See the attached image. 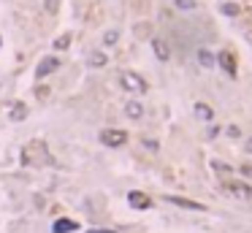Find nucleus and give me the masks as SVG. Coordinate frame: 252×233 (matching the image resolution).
Segmentation results:
<instances>
[{
	"label": "nucleus",
	"mask_w": 252,
	"mask_h": 233,
	"mask_svg": "<svg viewBox=\"0 0 252 233\" xmlns=\"http://www.w3.org/2000/svg\"><path fill=\"white\" fill-rule=\"evenodd\" d=\"M152 49H155V54H158V60H163V63L171 57V52H168V47H165L163 38H152Z\"/></svg>",
	"instance_id": "nucleus-10"
},
{
	"label": "nucleus",
	"mask_w": 252,
	"mask_h": 233,
	"mask_svg": "<svg viewBox=\"0 0 252 233\" xmlns=\"http://www.w3.org/2000/svg\"><path fill=\"white\" fill-rule=\"evenodd\" d=\"M176 8H182V11H190V8H195V0H176Z\"/></svg>",
	"instance_id": "nucleus-19"
},
{
	"label": "nucleus",
	"mask_w": 252,
	"mask_h": 233,
	"mask_svg": "<svg viewBox=\"0 0 252 233\" xmlns=\"http://www.w3.org/2000/svg\"><path fill=\"white\" fill-rule=\"evenodd\" d=\"M223 190L228 192V195H233V198H239V201H252V185H247V182H241V179L223 176Z\"/></svg>",
	"instance_id": "nucleus-2"
},
{
	"label": "nucleus",
	"mask_w": 252,
	"mask_h": 233,
	"mask_svg": "<svg viewBox=\"0 0 252 233\" xmlns=\"http://www.w3.org/2000/svg\"><path fill=\"white\" fill-rule=\"evenodd\" d=\"M125 114H128L130 119H141V116H144V106H141L138 100H130V103L125 106Z\"/></svg>",
	"instance_id": "nucleus-12"
},
{
	"label": "nucleus",
	"mask_w": 252,
	"mask_h": 233,
	"mask_svg": "<svg viewBox=\"0 0 252 233\" xmlns=\"http://www.w3.org/2000/svg\"><path fill=\"white\" fill-rule=\"evenodd\" d=\"M119 84H122V90H128V93H133V95L147 93V82H144L138 73H133V70H122V73H119Z\"/></svg>",
	"instance_id": "nucleus-3"
},
{
	"label": "nucleus",
	"mask_w": 252,
	"mask_h": 233,
	"mask_svg": "<svg viewBox=\"0 0 252 233\" xmlns=\"http://www.w3.org/2000/svg\"><path fill=\"white\" fill-rule=\"evenodd\" d=\"M168 204H176L182 209H193V211H204V204H195V201H187V198H179V195H165Z\"/></svg>",
	"instance_id": "nucleus-7"
},
{
	"label": "nucleus",
	"mask_w": 252,
	"mask_h": 233,
	"mask_svg": "<svg viewBox=\"0 0 252 233\" xmlns=\"http://www.w3.org/2000/svg\"><path fill=\"white\" fill-rule=\"evenodd\" d=\"M76 228H79V225H76L73 220H65V217H60V220L52 225V233H73Z\"/></svg>",
	"instance_id": "nucleus-9"
},
{
	"label": "nucleus",
	"mask_w": 252,
	"mask_h": 233,
	"mask_svg": "<svg viewBox=\"0 0 252 233\" xmlns=\"http://www.w3.org/2000/svg\"><path fill=\"white\" fill-rule=\"evenodd\" d=\"M198 60L206 65V68H211V65H214V57H211V54L206 52V49H201V52H198Z\"/></svg>",
	"instance_id": "nucleus-17"
},
{
	"label": "nucleus",
	"mask_w": 252,
	"mask_h": 233,
	"mask_svg": "<svg viewBox=\"0 0 252 233\" xmlns=\"http://www.w3.org/2000/svg\"><path fill=\"white\" fill-rule=\"evenodd\" d=\"M125 141H128V133H125V130H117V128L100 130V144H103V146H112V149H117V146L125 144Z\"/></svg>",
	"instance_id": "nucleus-4"
},
{
	"label": "nucleus",
	"mask_w": 252,
	"mask_h": 233,
	"mask_svg": "<svg viewBox=\"0 0 252 233\" xmlns=\"http://www.w3.org/2000/svg\"><path fill=\"white\" fill-rule=\"evenodd\" d=\"M90 65H92V68H103V65H106V54L103 52H92V54H90Z\"/></svg>",
	"instance_id": "nucleus-14"
},
{
	"label": "nucleus",
	"mask_w": 252,
	"mask_h": 233,
	"mask_svg": "<svg viewBox=\"0 0 252 233\" xmlns=\"http://www.w3.org/2000/svg\"><path fill=\"white\" fill-rule=\"evenodd\" d=\"M24 116H27V106H24L22 100H14L11 109H8V119H14V122H22Z\"/></svg>",
	"instance_id": "nucleus-8"
},
{
	"label": "nucleus",
	"mask_w": 252,
	"mask_h": 233,
	"mask_svg": "<svg viewBox=\"0 0 252 233\" xmlns=\"http://www.w3.org/2000/svg\"><path fill=\"white\" fill-rule=\"evenodd\" d=\"M217 60H220V65H223L230 76H236V60H233V54H230V52H220Z\"/></svg>",
	"instance_id": "nucleus-11"
},
{
	"label": "nucleus",
	"mask_w": 252,
	"mask_h": 233,
	"mask_svg": "<svg viewBox=\"0 0 252 233\" xmlns=\"http://www.w3.org/2000/svg\"><path fill=\"white\" fill-rule=\"evenodd\" d=\"M38 98L46 100V98H49V90H46V87H38Z\"/></svg>",
	"instance_id": "nucleus-20"
},
{
	"label": "nucleus",
	"mask_w": 252,
	"mask_h": 233,
	"mask_svg": "<svg viewBox=\"0 0 252 233\" xmlns=\"http://www.w3.org/2000/svg\"><path fill=\"white\" fill-rule=\"evenodd\" d=\"M22 163L24 165H49L52 163V152L46 149L44 141H30L22 149Z\"/></svg>",
	"instance_id": "nucleus-1"
},
{
	"label": "nucleus",
	"mask_w": 252,
	"mask_h": 233,
	"mask_svg": "<svg viewBox=\"0 0 252 233\" xmlns=\"http://www.w3.org/2000/svg\"><path fill=\"white\" fill-rule=\"evenodd\" d=\"M90 233H114V231H103V228H92Z\"/></svg>",
	"instance_id": "nucleus-21"
},
{
	"label": "nucleus",
	"mask_w": 252,
	"mask_h": 233,
	"mask_svg": "<svg viewBox=\"0 0 252 233\" xmlns=\"http://www.w3.org/2000/svg\"><path fill=\"white\" fill-rule=\"evenodd\" d=\"M70 38H73L70 33H63V35L57 38V41H54V49H57V52H63V49H68V47H70Z\"/></svg>",
	"instance_id": "nucleus-13"
},
{
	"label": "nucleus",
	"mask_w": 252,
	"mask_h": 233,
	"mask_svg": "<svg viewBox=\"0 0 252 233\" xmlns=\"http://www.w3.org/2000/svg\"><path fill=\"white\" fill-rule=\"evenodd\" d=\"M44 8H46L49 14H57L60 11V0H44Z\"/></svg>",
	"instance_id": "nucleus-18"
},
{
	"label": "nucleus",
	"mask_w": 252,
	"mask_h": 233,
	"mask_svg": "<svg viewBox=\"0 0 252 233\" xmlns=\"http://www.w3.org/2000/svg\"><path fill=\"white\" fill-rule=\"evenodd\" d=\"M195 114H198L201 119H211V109H209L206 103H198V106H195Z\"/></svg>",
	"instance_id": "nucleus-16"
},
{
	"label": "nucleus",
	"mask_w": 252,
	"mask_h": 233,
	"mask_svg": "<svg viewBox=\"0 0 252 233\" xmlns=\"http://www.w3.org/2000/svg\"><path fill=\"white\" fill-rule=\"evenodd\" d=\"M57 68H60V60L49 54V57H44L41 63H38V68H35V79H46V76L52 73V70H57Z\"/></svg>",
	"instance_id": "nucleus-5"
},
{
	"label": "nucleus",
	"mask_w": 252,
	"mask_h": 233,
	"mask_svg": "<svg viewBox=\"0 0 252 233\" xmlns=\"http://www.w3.org/2000/svg\"><path fill=\"white\" fill-rule=\"evenodd\" d=\"M128 204L133 206V209H149V206H152V201H149V195L133 190V192H128Z\"/></svg>",
	"instance_id": "nucleus-6"
},
{
	"label": "nucleus",
	"mask_w": 252,
	"mask_h": 233,
	"mask_svg": "<svg viewBox=\"0 0 252 233\" xmlns=\"http://www.w3.org/2000/svg\"><path fill=\"white\" fill-rule=\"evenodd\" d=\"M117 38H119V30H109V33L103 35V44H106V47H114Z\"/></svg>",
	"instance_id": "nucleus-15"
}]
</instances>
